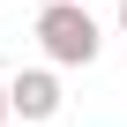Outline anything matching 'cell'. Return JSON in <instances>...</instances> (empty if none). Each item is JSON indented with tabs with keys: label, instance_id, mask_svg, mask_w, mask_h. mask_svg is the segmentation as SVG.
<instances>
[{
	"label": "cell",
	"instance_id": "6da1fadb",
	"mask_svg": "<svg viewBox=\"0 0 127 127\" xmlns=\"http://www.w3.org/2000/svg\"><path fill=\"white\" fill-rule=\"evenodd\" d=\"M37 45L60 60V67H90V60H97V15L82 8V0H45V8H37Z\"/></svg>",
	"mask_w": 127,
	"mask_h": 127
},
{
	"label": "cell",
	"instance_id": "7a4b0ae2",
	"mask_svg": "<svg viewBox=\"0 0 127 127\" xmlns=\"http://www.w3.org/2000/svg\"><path fill=\"white\" fill-rule=\"evenodd\" d=\"M8 105H15L23 120H52V112H60V75H52V67H23V75L8 82Z\"/></svg>",
	"mask_w": 127,
	"mask_h": 127
},
{
	"label": "cell",
	"instance_id": "3957f363",
	"mask_svg": "<svg viewBox=\"0 0 127 127\" xmlns=\"http://www.w3.org/2000/svg\"><path fill=\"white\" fill-rule=\"evenodd\" d=\"M8 112H15V105H8V82H0V120H8Z\"/></svg>",
	"mask_w": 127,
	"mask_h": 127
},
{
	"label": "cell",
	"instance_id": "277c9868",
	"mask_svg": "<svg viewBox=\"0 0 127 127\" xmlns=\"http://www.w3.org/2000/svg\"><path fill=\"white\" fill-rule=\"evenodd\" d=\"M120 30H127V0H120Z\"/></svg>",
	"mask_w": 127,
	"mask_h": 127
}]
</instances>
